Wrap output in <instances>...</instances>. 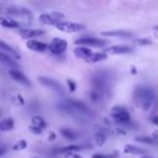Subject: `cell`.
Instances as JSON below:
<instances>
[{
  "label": "cell",
  "instance_id": "18",
  "mask_svg": "<svg viewBox=\"0 0 158 158\" xmlns=\"http://www.w3.org/2000/svg\"><path fill=\"white\" fill-rule=\"evenodd\" d=\"M88 146H83V144H69V146H64L62 148L58 149V152L60 153H69V152H78L81 151L84 148H86Z\"/></svg>",
  "mask_w": 158,
  "mask_h": 158
},
{
  "label": "cell",
  "instance_id": "27",
  "mask_svg": "<svg viewBox=\"0 0 158 158\" xmlns=\"http://www.w3.org/2000/svg\"><path fill=\"white\" fill-rule=\"evenodd\" d=\"M27 147V142L25 141V139H20V141H17L14 146H12V149L14 151H22V149H25Z\"/></svg>",
  "mask_w": 158,
  "mask_h": 158
},
{
  "label": "cell",
  "instance_id": "11",
  "mask_svg": "<svg viewBox=\"0 0 158 158\" xmlns=\"http://www.w3.org/2000/svg\"><path fill=\"white\" fill-rule=\"evenodd\" d=\"M107 54H125V53H131L133 52V48L130 46H111L105 49Z\"/></svg>",
  "mask_w": 158,
  "mask_h": 158
},
{
  "label": "cell",
  "instance_id": "1",
  "mask_svg": "<svg viewBox=\"0 0 158 158\" xmlns=\"http://www.w3.org/2000/svg\"><path fill=\"white\" fill-rule=\"evenodd\" d=\"M133 99L138 107H141L142 110H148L154 101V93L151 88L139 85L135 90Z\"/></svg>",
  "mask_w": 158,
  "mask_h": 158
},
{
  "label": "cell",
  "instance_id": "38",
  "mask_svg": "<svg viewBox=\"0 0 158 158\" xmlns=\"http://www.w3.org/2000/svg\"><path fill=\"white\" fill-rule=\"evenodd\" d=\"M153 31H156V32H158V27H154V28H153Z\"/></svg>",
  "mask_w": 158,
  "mask_h": 158
},
{
  "label": "cell",
  "instance_id": "32",
  "mask_svg": "<svg viewBox=\"0 0 158 158\" xmlns=\"http://www.w3.org/2000/svg\"><path fill=\"white\" fill-rule=\"evenodd\" d=\"M64 158H81V157H80L79 154L74 153V152H69V153H65Z\"/></svg>",
  "mask_w": 158,
  "mask_h": 158
},
{
  "label": "cell",
  "instance_id": "26",
  "mask_svg": "<svg viewBox=\"0 0 158 158\" xmlns=\"http://www.w3.org/2000/svg\"><path fill=\"white\" fill-rule=\"evenodd\" d=\"M135 139H136L137 142H143V143H146V144H152V146L158 144L152 137H136Z\"/></svg>",
  "mask_w": 158,
  "mask_h": 158
},
{
  "label": "cell",
  "instance_id": "6",
  "mask_svg": "<svg viewBox=\"0 0 158 158\" xmlns=\"http://www.w3.org/2000/svg\"><path fill=\"white\" fill-rule=\"evenodd\" d=\"M48 49L53 54H62L67 49V41L63 38H53L48 44Z\"/></svg>",
  "mask_w": 158,
  "mask_h": 158
},
{
  "label": "cell",
  "instance_id": "2",
  "mask_svg": "<svg viewBox=\"0 0 158 158\" xmlns=\"http://www.w3.org/2000/svg\"><path fill=\"white\" fill-rule=\"evenodd\" d=\"M65 17V15L63 12H46V14H41L40 15V21L46 23V25H58L63 19Z\"/></svg>",
  "mask_w": 158,
  "mask_h": 158
},
{
  "label": "cell",
  "instance_id": "25",
  "mask_svg": "<svg viewBox=\"0 0 158 158\" xmlns=\"http://www.w3.org/2000/svg\"><path fill=\"white\" fill-rule=\"evenodd\" d=\"M94 141H95V143H96L98 146H102V144L105 143V141H106V135L102 133V132H98V133L94 136Z\"/></svg>",
  "mask_w": 158,
  "mask_h": 158
},
{
  "label": "cell",
  "instance_id": "22",
  "mask_svg": "<svg viewBox=\"0 0 158 158\" xmlns=\"http://www.w3.org/2000/svg\"><path fill=\"white\" fill-rule=\"evenodd\" d=\"M1 26L2 27H6V28H19L20 27V23L11 20V19H7V17H1Z\"/></svg>",
  "mask_w": 158,
  "mask_h": 158
},
{
  "label": "cell",
  "instance_id": "23",
  "mask_svg": "<svg viewBox=\"0 0 158 158\" xmlns=\"http://www.w3.org/2000/svg\"><path fill=\"white\" fill-rule=\"evenodd\" d=\"M60 135L63 136V137H65L67 139H69V141H74V139H77V133L74 132V131H72V130H69V128H67V127H63V128H60Z\"/></svg>",
  "mask_w": 158,
  "mask_h": 158
},
{
  "label": "cell",
  "instance_id": "9",
  "mask_svg": "<svg viewBox=\"0 0 158 158\" xmlns=\"http://www.w3.org/2000/svg\"><path fill=\"white\" fill-rule=\"evenodd\" d=\"M5 14L9 16H23V17H31V15H32V12L30 10H27L25 7H16V6L6 9Z\"/></svg>",
  "mask_w": 158,
  "mask_h": 158
},
{
  "label": "cell",
  "instance_id": "10",
  "mask_svg": "<svg viewBox=\"0 0 158 158\" xmlns=\"http://www.w3.org/2000/svg\"><path fill=\"white\" fill-rule=\"evenodd\" d=\"M102 36L106 37H117V38H131L133 36L132 32L123 31V30H110V31H102Z\"/></svg>",
  "mask_w": 158,
  "mask_h": 158
},
{
  "label": "cell",
  "instance_id": "4",
  "mask_svg": "<svg viewBox=\"0 0 158 158\" xmlns=\"http://www.w3.org/2000/svg\"><path fill=\"white\" fill-rule=\"evenodd\" d=\"M56 28L62 32H79L85 30V25L68 21V22H59L58 25H56Z\"/></svg>",
  "mask_w": 158,
  "mask_h": 158
},
{
  "label": "cell",
  "instance_id": "33",
  "mask_svg": "<svg viewBox=\"0 0 158 158\" xmlns=\"http://www.w3.org/2000/svg\"><path fill=\"white\" fill-rule=\"evenodd\" d=\"M151 121H152L153 123L158 125V114H157V115H154V116H152V117H151Z\"/></svg>",
  "mask_w": 158,
  "mask_h": 158
},
{
  "label": "cell",
  "instance_id": "17",
  "mask_svg": "<svg viewBox=\"0 0 158 158\" xmlns=\"http://www.w3.org/2000/svg\"><path fill=\"white\" fill-rule=\"evenodd\" d=\"M107 54L106 52H96V53H91L88 58H85L86 63H96V62H101L104 59H106Z\"/></svg>",
  "mask_w": 158,
  "mask_h": 158
},
{
  "label": "cell",
  "instance_id": "36",
  "mask_svg": "<svg viewBox=\"0 0 158 158\" xmlns=\"http://www.w3.org/2000/svg\"><path fill=\"white\" fill-rule=\"evenodd\" d=\"M54 138H56V133H54V132H51V135L48 136V139H51V141H53Z\"/></svg>",
  "mask_w": 158,
  "mask_h": 158
},
{
  "label": "cell",
  "instance_id": "28",
  "mask_svg": "<svg viewBox=\"0 0 158 158\" xmlns=\"http://www.w3.org/2000/svg\"><path fill=\"white\" fill-rule=\"evenodd\" d=\"M28 130L33 133V135H40L41 132H42V127H40V126H35V125H31L30 127H28Z\"/></svg>",
  "mask_w": 158,
  "mask_h": 158
},
{
  "label": "cell",
  "instance_id": "34",
  "mask_svg": "<svg viewBox=\"0 0 158 158\" xmlns=\"http://www.w3.org/2000/svg\"><path fill=\"white\" fill-rule=\"evenodd\" d=\"M152 138L158 143V131H154V132L152 133Z\"/></svg>",
  "mask_w": 158,
  "mask_h": 158
},
{
  "label": "cell",
  "instance_id": "5",
  "mask_svg": "<svg viewBox=\"0 0 158 158\" xmlns=\"http://www.w3.org/2000/svg\"><path fill=\"white\" fill-rule=\"evenodd\" d=\"M75 43L84 44V46H91V47H104L105 44H107L105 40H100L95 37H80L75 40Z\"/></svg>",
  "mask_w": 158,
  "mask_h": 158
},
{
  "label": "cell",
  "instance_id": "37",
  "mask_svg": "<svg viewBox=\"0 0 158 158\" xmlns=\"http://www.w3.org/2000/svg\"><path fill=\"white\" fill-rule=\"evenodd\" d=\"M17 100L20 101V104H21V105H23V104H25V101H23V99H22V98H21L20 95H17Z\"/></svg>",
  "mask_w": 158,
  "mask_h": 158
},
{
  "label": "cell",
  "instance_id": "14",
  "mask_svg": "<svg viewBox=\"0 0 158 158\" xmlns=\"http://www.w3.org/2000/svg\"><path fill=\"white\" fill-rule=\"evenodd\" d=\"M68 102H69L70 106H72L75 111H78L79 114H84V115H90V114H91V110H90L84 102H81V101H78V100H69Z\"/></svg>",
  "mask_w": 158,
  "mask_h": 158
},
{
  "label": "cell",
  "instance_id": "8",
  "mask_svg": "<svg viewBox=\"0 0 158 158\" xmlns=\"http://www.w3.org/2000/svg\"><path fill=\"white\" fill-rule=\"evenodd\" d=\"M9 74H10V77H11L14 80L19 81L20 84H22V85H25V86H31V81L27 79V77H26L22 72L17 70L16 68H10V69H9Z\"/></svg>",
  "mask_w": 158,
  "mask_h": 158
},
{
  "label": "cell",
  "instance_id": "39",
  "mask_svg": "<svg viewBox=\"0 0 158 158\" xmlns=\"http://www.w3.org/2000/svg\"><path fill=\"white\" fill-rule=\"evenodd\" d=\"M141 158H151V157H147V156H143V157H141Z\"/></svg>",
  "mask_w": 158,
  "mask_h": 158
},
{
  "label": "cell",
  "instance_id": "35",
  "mask_svg": "<svg viewBox=\"0 0 158 158\" xmlns=\"http://www.w3.org/2000/svg\"><path fill=\"white\" fill-rule=\"evenodd\" d=\"M5 151H6V147H5V146H2V147H1V149H0V157H2V156L5 154Z\"/></svg>",
  "mask_w": 158,
  "mask_h": 158
},
{
  "label": "cell",
  "instance_id": "24",
  "mask_svg": "<svg viewBox=\"0 0 158 158\" xmlns=\"http://www.w3.org/2000/svg\"><path fill=\"white\" fill-rule=\"evenodd\" d=\"M31 125H35V126H40V127H42V128H44L46 126H47V122L44 121V118L42 117V116H33L32 118H31Z\"/></svg>",
  "mask_w": 158,
  "mask_h": 158
},
{
  "label": "cell",
  "instance_id": "30",
  "mask_svg": "<svg viewBox=\"0 0 158 158\" xmlns=\"http://www.w3.org/2000/svg\"><path fill=\"white\" fill-rule=\"evenodd\" d=\"M137 44H141V46H148V44H152V41L151 40H147V38H139L136 41Z\"/></svg>",
  "mask_w": 158,
  "mask_h": 158
},
{
  "label": "cell",
  "instance_id": "19",
  "mask_svg": "<svg viewBox=\"0 0 158 158\" xmlns=\"http://www.w3.org/2000/svg\"><path fill=\"white\" fill-rule=\"evenodd\" d=\"M14 126H15L14 118L6 117V118L1 120V122H0V131H1V132H4V131H10V130L14 128Z\"/></svg>",
  "mask_w": 158,
  "mask_h": 158
},
{
  "label": "cell",
  "instance_id": "21",
  "mask_svg": "<svg viewBox=\"0 0 158 158\" xmlns=\"http://www.w3.org/2000/svg\"><path fill=\"white\" fill-rule=\"evenodd\" d=\"M123 152H125V153H130V154H144V153H146V151H144L143 148L136 147V146H133V144H127V146H125Z\"/></svg>",
  "mask_w": 158,
  "mask_h": 158
},
{
  "label": "cell",
  "instance_id": "40",
  "mask_svg": "<svg viewBox=\"0 0 158 158\" xmlns=\"http://www.w3.org/2000/svg\"><path fill=\"white\" fill-rule=\"evenodd\" d=\"M32 158H38V157H32Z\"/></svg>",
  "mask_w": 158,
  "mask_h": 158
},
{
  "label": "cell",
  "instance_id": "31",
  "mask_svg": "<svg viewBox=\"0 0 158 158\" xmlns=\"http://www.w3.org/2000/svg\"><path fill=\"white\" fill-rule=\"evenodd\" d=\"M67 84H68V88H69V91H74L75 90V83L73 81V80H70V79H67Z\"/></svg>",
  "mask_w": 158,
  "mask_h": 158
},
{
  "label": "cell",
  "instance_id": "29",
  "mask_svg": "<svg viewBox=\"0 0 158 158\" xmlns=\"http://www.w3.org/2000/svg\"><path fill=\"white\" fill-rule=\"evenodd\" d=\"M117 154H101V153H95L93 154V158H116Z\"/></svg>",
  "mask_w": 158,
  "mask_h": 158
},
{
  "label": "cell",
  "instance_id": "3",
  "mask_svg": "<svg viewBox=\"0 0 158 158\" xmlns=\"http://www.w3.org/2000/svg\"><path fill=\"white\" fill-rule=\"evenodd\" d=\"M111 116H112L114 121H115L116 123H120V125L126 123V122L130 121V114H128V111H127L125 107H122V106H115V107H112Z\"/></svg>",
  "mask_w": 158,
  "mask_h": 158
},
{
  "label": "cell",
  "instance_id": "16",
  "mask_svg": "<svg viewBox=\"0 0 158 158\" xmlns=\"http://www.w3.org/2000/svg\"><path fill=\"white\" fill-rule=\"evenodd\" d=\"M74 54H75V57H78V58H83V59H85V58H88L93 52H91V49L90 48H88V47H85V46H79V47H77V48H74Z\"/></svg>",
  "mask_w": 158,
  "mask_h": 158
},
{
  "label": "cell",
  "instance_id": "12",
  "mask_svg": "<svg viewBox=\"0 0 158 158\" xmlns=\"http://www.w3.org/2000/svg\"><path fill=\"white\" fill-rule=\"evenodd\" d=\"M44 31L43 30H30V28H23V30H19V35L20 37L22 38H26V40H32L33 37H37V36H41L43 35Z\"/></svg>",
  "mask_w": 158,
  "mask_h": 158
},
{
  "label": "cell",
  "instance_id": "13",
  "mask_svg": "<svg viewBox=\"0 0 158 158\" xmlns=\"http://www.w3.org/2000/svg\"><path fill=\"white\" fill-rule=\"evenodd\" d=\"M26 47L28 49H32L35 52H44L48 48V44H46L44 42L41 41H35V40H28L26 43Z\"/></svg>",
  "mask_w": 158,
  "mask_h": 158
},
{
  "label": "cell",
  "instance_id": "20",
  "mask_svg": "<svg viewBox=\"0 0 158 158\" xmlns=\"http://www.w3.org/2000/svg\"><path fill=\"white\" fill-rule=\"evenodd\" d=\"M0 48H1V51H2V52H5V53L10 54V56H11V57H14L15 59H19V58H20V54H19L14 48H11L10 46H7L4 41H1V42H0Z\"/></svg>",
  "mask_w": 158,
  "mask_h": 158
},
{
  "label": "cell",
  "instance_id": "15",
  "mask_svg": "<svg viewBox=\"0 0 158 158\" xmlns=\"http://www.w3.org/2000/svg\"><path fill=\"white\" fill-rule=\"evenodd\" d=\"M0 59H1V63H2L4 65L11 67V68H16V67H17L15 58H14V57H11L10 54H7V53L2 52V51H1V53H0Z\"/></svg>",
  "mask_w": 158,
  "mask_h": 158
},
{
  "label": "cell",
  "instance_id": "7",
  "mask_svg": "<svg viewBox=\"0 0 158 158\" xmlns=\"http://www.w3.org/2000/svg\"><path fill=\"white\" fill-rule=\"evenodd\" d=\"M38 80L43 86H46V88H48V89H51V90H53L58 94H64L63 88L60 86V84L58 81H56L53 79H49V78H46V77H40Z\"/></svg>",
  "mask_w": 158,
  "mask_h": 158
}]
</instances>
